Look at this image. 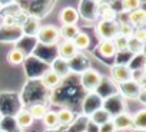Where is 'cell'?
<instances>
[{
	"mask_svg": "<svg viewBox=\"0 0 146 132\" xmlns=\"http://www.w3.org/2000/svg\"><path fill=\"white\" fill-rule=\"evenodd\" d=\"M79 55V50L76 49V46L73 45L72 40H62L57 43V56L66 62L73 60Z\"/></svg>",
	"mask_w": 146,
	"mask_h": 132,
	"instance_id": "cell-5",
	"label": "cell"
},
{
	"mask_svg": "<svg viewBox=\"0 0 146 132\" xmlns=\"http://www.w3.org/2000/svg\"><path fill=\"white\" fill-rule=\"evenodd\" d=\"M105 106V99L98 93V92H90L88 93V96L85 98L83 102V113L86 116H89L92 112H95L96 109Z\"/></svg>",
	"mask_w": 146,
	"mask_h": 132,
	"instance_id": "cell-7",
	"label": "cell"
},
{
	"mask_svg": "<svg viewBox=\"0 0 146 132\" xmlns=\"http://www.w3.org/2000/svg\"><path fill=\"white\" fill-rule=\"evenodd\" d=\"M29 112H30V115H32V118L36 121H42V118L46 115V112L49 111V108L44 105V103H33L29 109H27Z\"/></svg>",
	"mask_w": 146,
	"mask_h": 132,
	"instance_id": "cell-22",
	"label": "cell"
},
{
	"mask_svg": "<svg viewBox=\"0 0 146 132\" xmlns=\"http://www.w3.org/2000/svg\"><path fill=\"white\" fill-rule=\"evenodd\" d=\"M112 122L116 128V131H127V129H132V115L129 112H117L113 115L112 118Z\"/></svg>",
	"mask_w": 146,
	"mask_h": 132,
	"instance_id": "cell-9",
	"label": "cell"
},
{
	"mask_svg": "<svg viewBox=\"0 0 146 132\" xmlns=\"http://www.w3.org/2000/svg\"><path fill=\"white\" fill-rule=\"evenodd\" d=\"M112 118H113V113H112L108 108H105V106L96 109L95 112H92V113L88 116V119H89L92 123L98 125V126H100V125H103V123L112 121Z\"/></svg>",
	"mask_w": 146,
	"mask_h": 132,
	"instance_id": "cell-10",
	"label": "cell"
},
{
	"mask_svg": "<svg viewBox=\"0 0 146 132\" xmlns=\"http://www.w3.org/2000/svg\"><path fill=\"white\" fill-rule=\"evenodd\" d=\"M132 39H135V40H137L140 43H145L146 42V29L145 27H136L133 30Z\"/></svg>",
	"mask_w": 146,
	"mask_h": 132,
	"instance_id": "cell-27",
	"label": "cell"
},
{
	"mask_svg": "<svg viewBox=\"0 0 146 132\" xmlns=\"http://www.w3.org/2000/svg\"><path fill=\"white\" fill-rule=\"evenodd\" d=\"M127 23L130 26H133L135 29L136 27H143V25L146 23V12L139 7L133 12H129L127 13Z\"/></svg>",
	"mask_w": 146,
	"mask_h": 132,
	"instance_id": "cell-13",
	"label": "cell"
},
{
	"mask_svg": "<svg viewBox=\"0 0 146 132\" xmlns=\"http://www.w3.org/2000/svg\"><path fill=\"white\" fill-rule=\"evenodd\" d=\"M143 49H145V43H140L135 39H129V46H127V50L135 53V55H139V53H143Z\"/></svg>",
	"mask_w": 146,
	"mask_h": 132,
	"instance_id": "cell-26",
	"label": "cell"
},
{
	"mask_svg": "<svg viewBox=\"0 0 146 132\" xmlns=\"http://www.w3.org/2000/svg\"><path fill=\"white\" fill-rule=\"evenodd\" d=\"M133 30H135V27L130 26L127 22H120L119 23V35L120 36H125V37L130 39L132 35H133Z\"/></svg>",
	"mask_w": 146,
	"mask_h": 132,
	"instance_id": "cell-25",
	"label": "cell"
},
{
	"mask_svg": "<svg viewBox=\"0 0 146 132\" xmlns=\"http://www.w3.org/2000/svg\"><path fill=\"white\" fill-rule=\"evenodd\" d=\"M100 16H102V19L103 20H116V16H117V13H116V10L113 9V7H106L102 13H100Z\"/></svg>",
	"mask_w": 146,
	"mask_h": 132,
	"instance_id": "cell-28",
	"label": "cell"
},
{
	"mask_svg": "<svg viewBox=\"0 0 146 132\" xmlns=\"http://www.w3.org/2000/svg\"><path fill=\"white\" fill-rule=\"evenodd\" d=\"M0 132H7V131H5V129H2V128H0Z\"/></svg>",
	"mask_w": 146,
	"mask_h": 132,
	"instance_id": "cell-32",
	"label": "cell"
},
{
	"mask_svg": "<svg viewBox=\"0 0 146 132\" xmlns=\"http://www.w3.org/2000/svg\"><path fill=\"white\" fill-rule=\"evenodd\" d=\"M98 53L105 59H112L117 55L116 47L112 40H100L98 45Z\"/></svg>",
	"mask_w": 146,
	"mask_h": 132,
	"instance_id": "cell-16",
	"label": "cell"
},
{
	"mask_svg": "<svg viewBox=\"0 0 146 132\" xmlns=\"http://www.w3.org/2000/svg\"><path fill=\"white\" fill-rule=\"evenodd\" d=\"M96 36L99 40H112L119 35V23L116 20H103L100 19L95 27Z\"/></svg>",
	"mask_w": 146,
	"mask_h": 132,
	"instance_id": "cell-3",
	"label": "cell"
},
{
	"mask_svg": "<svg viewBox=\"0 0 146 132\" xmlns=\"http://www.w3.org/2000/svg\"><path fill=\"white\" fill-rule=\"evenodd\" d=\"M2 122H3V112L0 111V126H2Z\"/></svg>",
	"mask_w": 146,
	"mask_h": 132,
	"instance_id": "cell-31",
	"label": "cell"
},
{
	"mask_svg": "<svg viewBox=\"0 0 146 132\" xmlns=\"http://www.w3.org/2000/svg\"><path fill=\"white\" fill-rule=\"evenodd\" d=\"M60 82H62V78L59 75H56L52 69H47L40 78V83L47 89H53V88L59 86Z\"/></svg>",
	"mask_w": 146,
	"mask_h": 132,
	"instance_id": "cell-15",
	"label": "cell"
},
{
	"mask_svg": "<svg viewBox=\"0 0 146 132\" xmlns=\"http://www.w3.org/2000/svg\"><path fill=\"white\" fill-rule=\"evenodd\" d=\"M79 19H80V15H79L78 9L72 7V6L63 7L59 13V20H60L62 26H64V25H78Z\"/></svg>",
	"mask_w": 146,
	"mask_h": 132,
	"instance_id": "cell-8",
	"label": "cell"
},
{
	"mask_svg": "<svg viewBox=\"0 0 146 132\" xmlns=\"http://www.w3.org/2000/svg\"><path fill=\"white\" fill-rule=\"evenodd\" d=\"M43 125L46 129H57L59 128V121H57V115L56 111H47L46 115L42 118Z\"/></svg>",
	"mask_w": 146,
	"mask_h": 132,
	"instance_id": "cell-21",
	"label": "cell"
},
{
	"mask_svg": "<svg viewBox=\"0 0 146 132\" xmlns=\"http://www.w3.org/2000/svg\"><path fill=\"white\" fill-rule=\"evenodd\" d=\"M103 83V76L93 68H88L80 73V86L88 92H98Z\"/></svg>",
	"mask_w": 146,
	"mask_h": 132,
	"instance_id": "cell-1",
	"label": "cell"
},
{
	"mask_svg": "<svg viewBox=\"0 0 146 132\" xmlns=\"http://www.w3.org/2000/svg\"><path fill=\"white\" fill-rule=\"evenodd\" d=\"M50 69H52L56 75H59V76L63 79V78H66V76L70 75L72 66H70V62H66V60H63V59H60V57L57 56V57L52 62Z\"/></svg>",
	"mask_w": 146,
	"mask_h": 132,
	"instance_id": "cell-11",
	"label": "cell"
},
{
	"mask_svg": "<svg viewBox=\"0 0 146 132\" xmlns=\"http://www.w3.org/2000/svg\"><path fill=\"white\" fill-rule=\"evenodd\" d=\"M132 129L140 132L146 129V109H140L137 113L132 115Z\"/></svg>",
	"mask_w": 146,
	"mask_h": 132,
	"instance_id": "cell-17",
	"label": "cell"
},
{
	"mask_svg": "<svg viewBox=\"0 0 146 132\" xmlns=\"http://www.w3.org/2000/svg\"><path fill=\"white\" fill-rule=\"evenodd\" d=\"M73 45L76 46L78 50H86L89 46H90V37L88 33L85 32H79L75 37H73Z\"/></svg>",
	"mask_w": 146,
	"mask_h": 132,
	"instance_id": "cell-19",
	"label": "cell"
},
{
	"mask_svg": "<svg viewBox=\"0 0 146 132\" xmlns=\"http://www.w3.org/2000/svg\"><path fill=\"white\" fill-rule=\"evenodd\" d=\"M117 86H119L117 91H119L120 96H122V98H126V99H137L139 95H140V92L145 89V88H142V86H140L137 82H135V81H129V82L120 83V85H117Z\"/></svg>",
	"mask_w": 146,
	"mask_h": 132,
	"instance_id": "cell-6",
	"label": "cell"
},
{
	"mask_svg": "<svg viewBox=\"0 0 146 132\" xmlns=\"http://www.w3.org/2000/svg\"><path fill=\"white\" fill-rule=\"evenodd\" d=\"M112 42L116 47V52H127V46H129V39L127 37L117 35L116 37L112 39Z\"/></svg>",
	"mask_w": 146,
	"mask_h": 132,
	"instance_id": "cell-23",
	"label": "cell"
},
{
	"mask_svg": "<svg viewBox=\"0 0 146 132\" xmlns=\"http://www.w3.org/2000/svg\"><path fill=\"white\" fill-rule=\"evenodd\" d=\"M15 122H16L19 129H26V128L33 125L35 119L32 118V115H30V112L27 109H20L15 115Z\"/></svg>",
	"mask_w": 146,
	"mask_h": 132,
	"instance_id": "cell-14",
	"label": "cell"
},
{
	"mask_svg": "<svg viewBox=\"0 0 146 132\" xmlns=\"http://www.w3.org/2000/svg\"><path fill=\"white\" fill-rule=\"evenodd\" d=\"M36 39L43 46H54L60 42L59 27L54 25H43L36 33Z\"/></svg>",
	"mask_w": 146,
	"mask_h": 132,
	"instance_id": "cell-2",
	"label": "cell"
},
{
	"mask_svg": "<svg viewBox=\"0 0 146 132\" xmlns=\"http://www.w3.org/2000/svg\"><path fill=\"white\" fill-rule=\"evenodd\" d=\"M13 25H15V17H13V16H6V17H5V26L12 27Z\"/></svg>",
	"mask_w": 146,
	"mask_h": 132,
	"instance_id": "cell-30",
	"label": "cell"
},
{
	"mask_svg": "<svg viewBox=\"0 0 146 132\" xmlns=\"http://www.w3.org/2000/svg\"><path fill=\"white\" fill-rule=\"evenodd\" d=\"M98 132H117V131H116V128H115L113 122H112V121H109V122H106V123H103V125L98 126Z\"/></svg>",
	"mask_w": 146,
	"mask_h": 132,
	"instance_id": "cell-29",
	"label": "cell"
},
{
	"mask_svg": "<svg viewBox=\"0 0 146 132\" xmlns=\"http://www.w3.org/2000/svg\"><path fill=\"white\" fill-rule=\"evenodd\" d=\"M56 115H57V121H59V126H72L73 125V121H75L76 115L70 108H60L59 111H56Z\"/></svg>",
	"mask_w": 146,
	"mask_h": 132,
	"instance_id": "cell-12",
	"label": "cell"
},
{
	"mask_svg": "<svg viewBox=\"0 0 146 132\" xmlns=\"http://www.w3.org/2000/svg\"><path fill=\"white\" fill-rule=\"evenodd\" d=\"M132 72H133V69L130 68L129 65H126V63H116V65H113L110 68V79L113 82H116L117 85H120V83L133 81L132 79Z\"/></svg>",
	"mask_w": 146,
	"mask_h": 132,
	"instance_id": "cell-4",
	"label": "cell"
},
{
	"mask_svg": "<svg viewBox=\"0 0 146 132\" xmlns=\"http://www.w3.org/2000/svg\"><path fill=\"white\" fill-rule=\"evenodd\" d=\"M79 32H80V29L78 27V25H64V26L59 27V33L63 40H73V37Z\"/></svg>",
	"mask_w": 146,
	"mask_h": 132,
	"instance_id": "cell-18",
	"label": "cell"
},
{
	"mask_svg": "<svg viewBox=\"0 0 146 132\" xmlns=\"http://www.w3.org/2000/svg\"><path fill=\"white\" fill-rule=\"evenodd\" d=\"M7 60L10 65H22L26 60V53L20 49V47H15L9 52L7 55Z\"/></svg>",
	"mask_w": 146,
	"mask_h": 132,
	"instance_id": "cell-20",
	"label": "cell"
},
{
	"mask_svg": "<svg viewBox=\"0 0 146 132\" xmlns=\"http://www.w3.org/2000/svg\"><path fill=\"white\" fill-rule=\"evenodd\" d=\"M142 5V0H122V12H133L139 9Z\"/></svg>",
	"mask_w": 146,
	"mask_h": 132,
	"instance_id": "cell-24",
	"label": "cell"
}]
</instances>
